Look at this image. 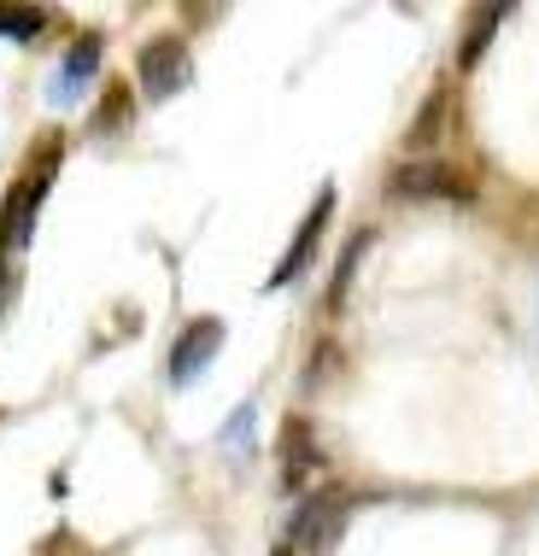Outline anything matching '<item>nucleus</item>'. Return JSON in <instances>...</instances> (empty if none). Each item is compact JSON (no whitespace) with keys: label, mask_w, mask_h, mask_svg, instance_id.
<instances>
[{"label":"nucleus","mask_w":539,"mask_h":556,"mask_svg":"<svg viewBox=\"0 0 539 556\" xmlns=\"http://www.w3.org/2000/svg\"><path fill=\"white\" fill-rule=\"evenodd\" d=\"M53 164H59V141L41 147V159L29 164V176L12 182L7 205H0V258L29 247V235H36V212H41V200H48V188H53Z\"/></svg>","instance_id":"f257e3e1"},{"label":"nucleus","mask_w":539,"mask_h":556,"mask_svg":"<svg viewBox=\"0 0 539 556\" xmlns=\"http://www.w3.org/2000/svg\"><path fill=\"white\" fill-rule=\"evenodd\" d=\"M347 516H352V492H340V486L311 492V498L293 509V539L288 545L311 551V556H328L340 545V533H347Z\"/></svg>","instance_id":"f03ea898"},{"label":"nucleus","mask_w":539,"mask_h":556,"mask_svg":"<svg viewBox=\"0 0 539 556\" xmlns=\"http://www.w3.org/2000/svg\"><path fill=\"white\" fill-rule=\"evenodd\" d=\"M135 77H141V94L147 100H176L188 88L193 77V53H188V41L183 36H153L141 48V59H135Z\"/></svg>","instance_id":"7ed1b4c3"},{"label":"nucleus","mask_w":539,"mask_h":556,"mask_svg":"<svg viewBox=\"0 0 539 556\" xmlns=\"http://www.w3.org/2000/svg\"><path fill=\"white\" fill-rule=\"evenodd\" d=\"M387 193H393V200H452V205L475 200V188L463 182L452 164H399V170L387 176Z\"/></svg>","instance_id":"20e7f679"},{"label":"nucleus","mask_w":539,"mask_h":556,"mask_svg":"<svg viewBox=\"0 0 539 556\" xmlns=\"http://www.w3.org/2000/svg\"><path fill=\"white\" fill-rule=\"evenodd\" d=\"M223 352V323L217 317H200V323H188L183 334H176V345H171V364H164V375H171L176 387H188L193 375H200L212 357Z\"/></svg>","instance_id":"39448f33"},{"label":"nucleus","mask_w":539,"mask_h":556,"mask_svg":"<svg viewBox=\"0 0 539 556\" xmlns=\"http://www.w3.org/2000/svg\"><path fill=\"white\" fill-rule=\"evenodd\" d=\"M100 59H106V41H100V29H83V36L71 41V48H65V59H59L53 106H65V100H77L83 88L100 77Z\"/></svg>","instance_id":"423d86ee"},{"label":"nucleus","mask_w":539,"mask_h":556,"mask_svg":"<svg viewBox=\"0 0 539 556\" xmlns=\"http://www.w3.org/2000/svg\"><path fill=\"white\" fill-rule=\"evenodd\" d=\"M328 217H335V188H323L317 193V205H311V217L299 223V235H293V247L281 252V264L270 269V288H288V281H299V269L311 264V252H317V240L328 229Z\"/></svg>","instance_id":"0eeeda50"},{"label":"nucleus","mask_w":539,"mask_h":556,"mask_svg":"<svg viewBox=\"0 0 539 556\" xmlns=\"http://www.w3.org/2000/svg\"><path fill=\"white\" fill-rule=\"evenodd\" d=\"M317 463H323V457L311 451V428L293 416V422L281 428V486H288V492H299V480H305L311 469H317Z\"/></svg>","instance_id":"6e6552de"},{"label":"nucleus","mask_w":539,"mask_h":556,"mask_svg":"<svg viewBox=\"0 0 539 556\" xmlns=\"http://www.w3.org/2000/svg\"><path fill=\"white\" fill-rule=\"evenodd\" d=\"M504 12H511V7H475V18H469V41H463V53H457V65H463V71H469L475 59H481V48L492 41V29L504 24Z\"/></svg>","instance_id":"1a4fd4ad"},{"label":"nucleus","mask_w":539,"mask_h":556,"mask_svg":"<svg viewBox=\"0 0 539 556\" xmlns=\"http://www.w3.org/2000/svg\"><path fill=\"white\" fill-rule=\"evenodd\" d=\"M48 29V7H0V36L7 41H36Z\"/></svg>","instance_id":"9d476101"},{"label":"nucleus","mask_w":539,"mask_h":556,"mask_svg":"<svg viewBox=\"0 0 539 556\" xmlns=\"http://www.w3.org/2000/svg\"><path fill=\"white\" fill-rule=\"evenodd\" d=\"M129 88H112L106 100H100V112H95V129L100 135H112V129H129Z\"/></svg>","instance_id":"9b49d317"},{"label":"nucleus","mask_w":539,"mask_h":556,"mask_svg":"<svg viewBox=\"0 0 539 556\" xmlns=\"http://www.w3.org/2000/svg\"><path fill=\"white\" fill-rule=\"evenodd\" d=\"M364 247H369V235H352V240H347V252H340V269H335V288H328V305H340V299H347L352 264L364 258Z\"/></svg>","instance_id":"f8f14e48"},{"label":"nucleus","mask_w":539,"mask_h":556,"mask_svg":"<svg viewBox=\"0 0 539 556\" xmlns=\"http://www.w3.org/2000/svg\"><path fill=\"white\" fill-rule=\"evenodd\" d=\"M12 293H18V269H12L7 258H0V311L12 305Z\"/></svg>","instance_id":"ddd939ff"},{"label":"nucleus","mask_w":539,"mask_h":556,"mask_svg":"<svg viewBox=\"0 0 539 556\" xmlns=\"http://www.w3.org/2000/svg\"><path fill=\"white\" fill-rule=\"evenodd\" d=\"M270 556H293V545H276V551H270Z\"/></svg>","instance_id":"4468645a"}]
</instances>
